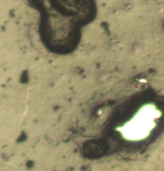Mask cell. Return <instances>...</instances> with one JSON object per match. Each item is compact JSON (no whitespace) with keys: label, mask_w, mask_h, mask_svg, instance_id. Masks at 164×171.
Segmentation results:
<instances>
[{"label":"cell","mask_w":164,"mask_h":171,"mask_svg":"<svg viewBox=\"0 0 164 171\" xmlns=\"http://www.w3.org/2000/svg\"><path fill=\"white\" fill-rule=\"evenodd\" d=\"M164 115L162 108L153 103L140 107L133 117L118 128L122 136L129 141H140L150 134Z\"/></svg>","instance_id":"1"}]
</instances>
